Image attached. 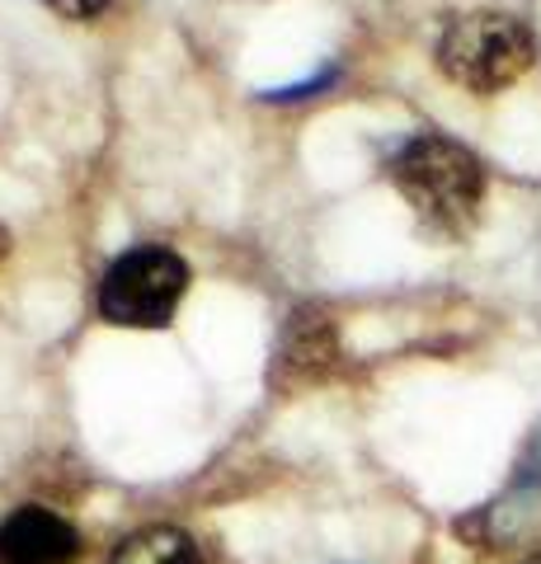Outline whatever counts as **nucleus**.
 <instances>
[{
	"label": "nucleus",
	"mask_w": 541,
	"mask_h": 564,
	"mask_svg": "<svg viewBox=\"0 0 541 564\" xmlns=\"http://www.w3.org/2000/svg\"><path fill=\"white\" fill-rule=\"evenodd\" d=\"M532 33L513 14H499V10H476V14H462L452 20L439 39V70L447 80L466 85L476 95H490L513 85L522 70L532 66Z\"/></svg>",
	"instance_id": "f03ea898"
},
{
	"label": "nucleus",
	"mask_w": 541,
	"mask_h": 564,
	"mask_svg": "<svg viewBox=\"0 0 541 564\" xmlns=\"http://www.w3.org/2000/svg\"><path fill=\"white\" fill-rule=\"evenodd\" d=\"M80 555L76 527L52 508H14L0 522V564H72Z\"/></svg>",
	"instance_id": "20e7f679"
},
{
	"label": "nucleus",
	"mask_w": 541,
	"mask_h": 564,
	"mask_svg": "<svg viewBox=\"0 0 541 564\" xmlns=\"http://www.w3.org/2000/svg\"><path fill=\"white\" fill-rule=\"evenodd\" d=\"M57 14H66V20H95V14L109 6V0H47Z\"/></svg>",
	"instance_id": "6e6552de"
},
{
	"label": "nucleus",
	"mask_w": 541,
	"mask_h": 564,
	"mask_svg": "<svg viewBox=\"0 0 541 564\" xmlns=\"http://www.w3.org/2000/svg\"><path fill=\"white\" fill-rule=\"evenodd\" d=\"M10 254V236H6V226H0V259Z\"/></svg>",
	"instance_id": "1a4fd4ad"
},
{
	"label": "nucleus",
	"mask_w": 541,
	"mask_h": 564,
	"mask_svg": "<svg viewBox=\"0 0 541 564\" xmlns=\"http://www.w3.org/2000/svg\"><path fill=\"white\" fill-rule=\"evenodd\" d=\"M288 362L296 367H325L335 362V325L325 311H296L288 325Z\"/></svg>",
	"instance_id": "423d86ee"
},
{
	"label": "nucleus",
	"mask_w": 541,
	"mask_h": 564,
	"mask_svg": "<svg viewBox=\"0 0 541 564\" xmlns=\"http://www.w3.org/2000/svg\"><path fill=\"white\" fill-rule=\"evenodd\" d=\"M537 485H541V429L528 437L522 462H518V489H537Z\"/></svg>",
	"instance_id": "0eeeda50"
},
{
	"label": "nucleus",
	"mask_w": 541,
	"mask_h": 564,
	"mask_svg": "<svg viewBox=\"0 0 541 564\" xmlns=\"http://www.w3.org/2000/svg\"><path fill=\"white\" fill-rule=\"evenodd\" d=\"M391 180L433 231L457 236L476 221L485 198V170L466 147L447 137H414L391 161Z\"/></svg>",
	"instance_id": "f257e3e1"
},
{
	"label": "nucleus",
	"mask_w": 541,
	"mask_h": 564,
	"mask_svg": "<svg viewBox=\"0 0 541 564\" xmlns=\"http://www.w3.org/2000/svg\"><path fill=\"white\" fill-rule=\"evenodd\" d=\"M522 564H541V555H532V560H522Z\"/></svg>",
	"instance_id": "9d476101"
},
{
	"label": "nucleus",
	"mask_w": 541,
	"mask_h": 564,
	"mask_svg": "<svg viewBox=\"0 0 541 564\" xmlns=\"http://www.w3.org/2000/svg\"><path fill=\"white\" fill-rule=\"evenodd\" d=\"M188 292V263L161 250V245H137L118 254L99 282V315L123 329H161L174 306Z\"/></svg>",
	"instance_id": "7ed1b4c3"
},
{
	"label": "nucleus",
	"mask_w": 541,
	"mask_h": 564,
	"mask_svg": "<svg viewBox=\"0 0 541 564\" xmlns=\"http://www.w3.org/2000/svg\"><path fill=\"white\" fill-rule=\"evenodd\" d=\"M109 564H203L198 545L180 527H142L118 541V551Z\"/></svg>",
	"instance_id": "39448f33"
}]
</instances>
